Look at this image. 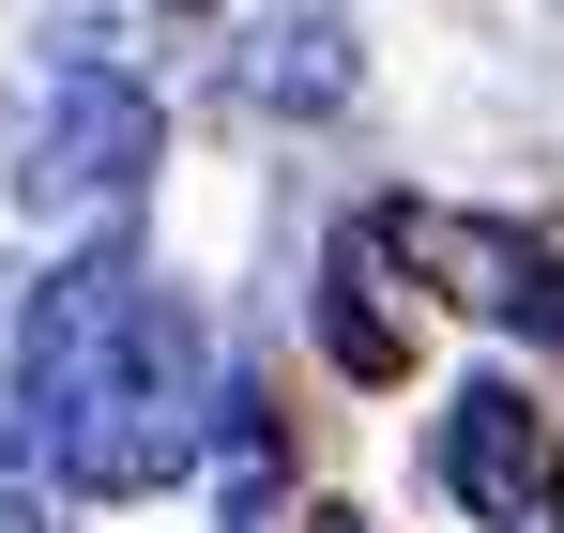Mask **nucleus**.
Segmentation results:
<instances>
[{
  "label": "nucleus",
  "mask_w": 564,
  "mask_h": 533,
  "mask_svg": "<svg viewBox=\"0 0 564 533\" xmlns=\"http://www.w3.org/2000/svg\"><path fill=\"white\" fill-rule=\"evenodd\" d=\"M381 244L443 260V274H458V305H488V320H519V336H564V260H534L519 229H458V214H381Z\"/></svg>",
  "instance_id": "39448f33"
},
{
  "label": "nucleus",
  "mask_w": 564,
  "mask_h": 533,
  "mask_svg": "<svg viewBox=\"0 0 564 533\" xmlns=\"http://www.w3.org/2000/svg\"><path fill=\"white\" fill-rule=\"evenodd\" d=\"M15 427L93 503H138V488L198 472L214 351H198L184 290L138 260V244H93V260H62L31 290V320H15Z\"/></svg>",
  "instance_id": "f257e3e1"
},
{
  "label": "nucleus",
  "mask_w": 564,
  "mask_h": 533,
  "mask_svg": "<svg viewBox=\"0 0 564 533\" xmlns=\"http://www.w3.org/2000/svg\"><path fill=\"white\" fill-rule=\"evenodd\" d=\"M0 533H46V457L15 427V381H0Z\"/></svg>",
  "instance_id": "423d86ee"
},
{
  "label": "nucleus",
  "mask_w": 564,
  "mask_h": 533,
  "mask_svg": "<svg viewBox=\"0 0 564 533\" xmlns=\"http://www.w3.org/2000/svg\"><path fill=\"white\" fill-rule=\"evenodd\" d=\"M138 168H153V91L107 62H62L31 122V214H107V198H138Z\"/></svg>",
  "instance_id": "f03ea898"
},
{
  "label": "nucleus",
  "mask_w": 564,
  "mask_h": 533,
  "mask_svg": "<svg viewBox=\"0 0 564 533\" xmlns=\"http://www.w3.org/2000/svg\"><path fill=\"white\" fill-rule=\"evenodd\" d=\"M229 77H245V107H290V122L351 107V15H336V0H245Z\"/></svg>",
  "instance_id": "20e7f679"
},
{
  "label": "nucleus",
  "mask_w": 564,
  "mask_h": 533,
  "mask_svg": "<svg viewBox=\"0 0 564 533\" xmlns=\"http://www.w3.org/2000/svg\"><path fill=\"white\" fill-rule=\"evenodd\" d=\"M443 488H458L473 519L534 533L564 503V427L519 396V381H458V412H443Z\"/></svg>",
  "instance_id": "7ed1b4c3"
}]
</instances>
